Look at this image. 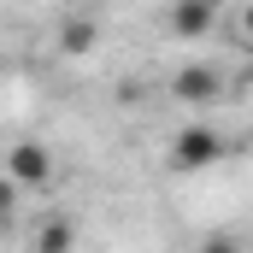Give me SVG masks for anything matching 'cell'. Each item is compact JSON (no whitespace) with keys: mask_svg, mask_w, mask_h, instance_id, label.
I'll return each mask as SVG.
<instances>
[{"mask_svg":"<svg viewBox=\"0 0 253 253\" xmlns=\"http://www.w3.org/2000/svg\"><path fill=\"white\" fill-rule=\"evenodd\" d=\"M224 159V135L206 124H189L177 141H171V165L177 171H206V165H218Z\"/></svg>","mask_w":253,"mask_h":253,"instance_id":"cell-2","label":"cell"},{"mask_svg":"<svg viewBox=\"0 0 253 253\" xmlns=\"http://www.w3.org/2000/svg\"><path fill=\"white\" fill-rule=\"evenodd\" d=\"M236 12H242V42H248V47H253V0H242Z\"/></svg>","mask_w":253,"mask_h":253,"instance_id":"cell-9","label":"cell"},{"mask_svg":"<svg viewBox=\"0 0 253 253\" xmlns=\"http://www.w3.org/2000/svg\"><path fill=\"white\" fill-rule=\"evenodd\" d=\"M0 177H6L18 194H42L47 183H53V153H47V141H12Z\"/></svg>","mask_w":253,"mask_h":253,"instance_id":"cell-1","label":"cell"},{"mask_svg":"<svg viewBox=\"0 0 253 253\" xmlns=\"http://www.w3.org/2000/svg\"><path fill=\"white\" fill-rule=\"evenodd\" d=\"M12 218H18V189H12V183L0 177V230H6Z\"/></svg>","mask_w":253,"mask_h":253,"instance_id":"cell-7","label":"cell"},{"mask_svg":"<svg viewBox=\"0 0 253 253\" xmlns=\"http://www.w3.org/2000/svg\"><path fill=\"white\" fill-rule=\"evenodd\" d=\"M94 42H100V24H94V18H71V24L59 30V47L71 53V59H77V53H88Z\"/></svg>","mask_w":253,"mask_h":253,"instance_id":"cell-6","label":"cell"},{"mask_svg":"<svg viewBox=\"0 0 253 253\" xmlns=\"http://www.w3.org/2000/svg\"><path fill=\"white\" fill-rule=\"evenodd\" d=\"M71 248H77V224L71 218H47L36 230V253H71Z\"/></svg>","mask_w":253,"mask_h":253,"instance_id":"cell-5","label":"cell"},{"mask_svg":"<svg viewBox=\"0 0 253 253\" xmlns=\"http://www.w3.org/2000/svg\"><path fill=\"white\" fill-rule=\"evenodd\" d=\"M206 6H212V12H224V6H242V0H206Z\"/></svg>","mask_w":253,"mask_h":253,"instance_id":"cell-10","label":"cell"},{"mask_svg":"<svg viewBox=\"0 0 253 253\" xmlns=\"http://www.w3.org/2000/svg\"><path fill=\"white\" fill-rule=\"evenodd\" d=\"M171 94H177L183 106H206V100L224 94V77H218L212 65H183V71L171 77Z\"/></svg>","mask_w":253,"mask_h":253,"instance_id":"cell-3","label":"cell"},{"mask_svg":"<svg viewBox=\"0 0 253 253\" xmlns=\"http://www.w3.org/2000/svg\"><path fill=\"white\" fill-rule=\"evenodd\" d=\"M212 24H218V12H212L206 0H177V6H171V30H177V36H206Z\"/></svg>","mask_w":253,"mask_h":253,"instance_id":"cell-4","label":"cell"},{"mask_svg":"<svg viewBox=\"0 0 253 253\" xmlns=\"http://www.w3.org/2000/svg\"><path fill=\"white\" fill-rule=\"evenodd\" d=\"M194 253H242V242H236V236H206Z\"/></svg>","mask_w":253,"mask_h":253,"instance_id":"cell-8","label":"cell"}]
</instances>
